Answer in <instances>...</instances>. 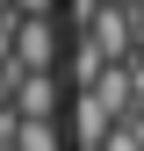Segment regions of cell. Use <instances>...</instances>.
I'll return each instance as SVG.
<instances>
[{"mask_svg": "<svg viewBox=\"0 0 144 151\" xmlns=\"http://www.w3.org/2000/svg\"><path fill=\"white\" fill-rule=\"evenodd\" d=\"M94 151H144V137H137V129H130V122H115V129H108V137L94 144Z\"/></svg>", "mask_w": 144, "mask_h": 151, "instance_id": "obj_1", "label": "cell"}]
</instances>
